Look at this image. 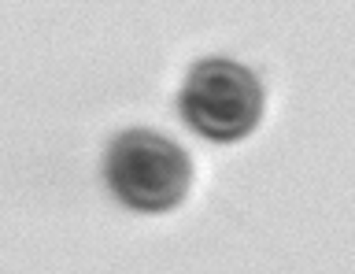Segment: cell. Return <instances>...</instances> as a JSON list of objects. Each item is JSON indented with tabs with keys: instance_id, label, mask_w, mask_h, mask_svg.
<instances>
[{
	"instance_id": "1",
	"label": "cell",
	"mask_w": 355,
	"mask_h": 274,
	"mask_svg": "<svg viewBox=\"0 0 355 274\" xmlns=\"http://www.w3.org/2000/svg\"><path fill=\"white\" fill-rule=\"evenodd\" d=\"M104 174L111 193L126 207L159 215L185 200L193 163H189V152L171 137L152 134V130H126L111 141Z\"/></svg>"
},
{
	"instance_id": "2",
	"label": "cell",
	"mask_w": 355,
	"mask_h": 274,
	"mask_svg": "<svg viewBox=\"0 0 355 274\" xmlns=\"http://www.w3.org/2000/svg\"><path fill=\"white\" fill-rule=\"evenodd\" d=\"M263 85L237 60H200L178 96L189 130L215 145H233L248 137L263 119Z\"/></svg>"
}]
</instances>
